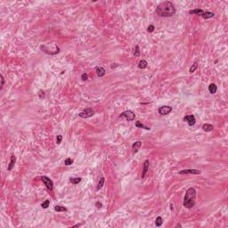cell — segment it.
<instances>
[{"label": "cell", "instance_id": "obj_32", "mask_svg": "<svg viewBox=\"0 0 228 228\" xmlns=\"http://www.w3.org/2000/svg\"><path fill=\"white\" fill-rule=\"evenodd\" d=\"M96 206L98 208V209H100V208H102V206H103V204L100 202V201H96Z\"/></svg>", "mask_w": 228, "mask_h": 228}, {"label": "cell", "instance_id": "obj_35", "mask_svg": "<svg viewBox=\"0 0 228 228\" xmlns=\"http://www.w3.org/2000/svg\"><path fill=\"white\" fill-rule=\"evenodd\" d=\"M116 66H118V64H117V63H116V65H111V68L113 69L114 67H116Z\"/></svg>", "mask_w": 228, "mask_h": 228}, {"label": "cell", "instance_id": "obj_33", "mask_svg": "<svg viewBox=\"0 0 228 228\" xmlns=\"http://www.w3.org/2000/svg\"><path fill=\"white\" fill-rule=\"evenodd\" d=\"M81 225H82L81 224H74L72 227H78V226H81Z\"/></svg>", "mask_w": 228, "mask_h": 228}, {"label": "cell", "instance_id": "obj_30", "mask_svg": "<svg viewBox=\"0 0 228 228\" xmlns=\"http://www.w3.org/2000/svg\"><path fill=\"white\" fill-rule=\"evenodd\" d=\"M38 97H39L40 99H43L45 97V94L42 90H39V92H38Z\"/></svg>", "mask_w": 228, "mask_h": 228}, {"label": "cell", "instance_id": "obj_5", "mask_svg": "<svg viewBox=\"0 0 228 228\" xmlns=\"http://www.w3.org/2000/svg\"><path fill=\"white\" fill-rule=\"evenodd\" d=\"M40 178L49 191H52V190L54 189V182H53L49 177H46V176H42Z\"/></svg>", "mask_w": 228, "mask_h": 228}, {"label": "cell", "instance_id": "obj_8", "mask_svg": "<svg viewBox=\"0 0 228 228\" xmlns=\"http://www.w3.org/2000/svg\"><path fill=\"white\" fill-rule=\"evenodd\" d=\"M201 173V170L199 169H184L178 172V174L180 175H184V174H190V175H200Z\"/></svg>", "mask_w": 228, "mask_h": 228}, {"label": "cell", "instance_id": "obj_27", "mask_svg": "<svg viewBox=\"0 0 228 228\" xmlns=\"http://www.w3.org/2000/svg\"><path fill=\"white\" fill-rule=\"evenodd\" d=\"M154 29H155L154 25H152V24H151V25H149V26H148V28H147V31H148V32H149V33H151V32H153V31H154Z\"/></svg>", "mask_w": 228, "mask_h": 228}, {"label": "cell", "instance_id": "obj_22", "mask_svg": "<svg viewBox=\"0 0 228 228\" xmlns=\"http://www.w3.org/2000/svg\"><path fill=\"white\" fill-rule=\"evenodd\" d=\"M162 224H163V219H162L161 217H158L157 218H156V220H155V224H156V226H158V227H160V226H161Z\"/></svg>", "mask_w": 228, "mask_h": 228}, {"label": "cell", "instance_id": "obj_10", "mask_svg": "<svg viewBox=\"0 0 228 228\" xmlns=\"http://www.w3.org/2000/svg\"><path fill=\"white\" fill-rule=\"evenodd\" d=\"M149 166H150V161L149 160H145L144 162V167H143V173H142V178L145 177V175L148 172V169H149Z\"/></svg>", "mask_w": 228, "mask_h": 228}, {"label": "cell", "instance_id": "obj_31", "mask_svg": "<svg viewBox=\"0 0 228 228\" xmlns=\"http://www.w3.org/2000/svg\"><path fill=\"white\" fill-rule=\"evenodd\" d=\"M0 77H1V86H0V89H2L3 88V86H4V83H5V78H4V77H3V75H1Z\"/></svg>", "mask_w": 228, "mask_h": 228}, {"label": "cell", "instance_id": "obj_19", "mask_svg": "<svg viewBox=\"0 0 228 228\" xmlns=\"http://www.w3.org/2000/svg\"><path fill=\"white\" fill-rule=\"evenodd\" d=\"M81 180H82L81 177H71V178H70V182L73 184H78V183H80Z\"/></svg>", "mask_w": 228, "mask_h": 228}, {"label": "cell", "instance_id": "obj_2", "mask_svg": "<svg viewBox=\"0 0 228 228\" xmlns=\"http://www.w3.org/2000/svg\"><path fill=\"white\" fill-rule=\"evenodd\" d=\"M195 197H196V190L193 187H190L188 189L184 198V207L187 209H192L195 205Z\"/></svg>", "mask_w": 228, "mask_h": 228}, {"label": "cell", "instance_id": "obj_16", "mask_svg": "<svg viewBox=\"0 0 228 228\" xmlns=\"http://www.w3.org/2000/svg\"><path fill=\"white\" fill-rule=\"evenodd\" d=\"M203 10L202 9H194V10H190L189 11V14H197V15H200V16H201V14H203Z\"/></svg>", "mask_w": 228, "mask_h": 228}, {"label": "cell", "instance_id": "obj_11", "mask_svg": "<svg viewBox=\"0 0 228 228\" xmlns=\"http://www.w3.org/2000/svg\"><path fill=\"white\" fill-rule=\"evenodd\" d=\"M95 70H96V75H97L99 78H102L105 75V70H104V68H103V67L96 66Z\"/></svg>", "mask_w": 228, "mask_h": 228}, {"label": "cell", "instance_id": "obj_18", "mask_svg": "<svg viewBox=\"0 0 228 228\" xmlns=\"http://www.w3.org/2000/svg\"><path fill=\"white\" fill-rule=\"evenodd\" d=\"M136 128H139L145 129V130H151V128H150L149 127H146L145 125L142 124V123H141L140 121H136Z\"/></svg>", "mask_w": 228, "mask_h": 228}, {"label": "cell", "instance_id": "obj_7", "mask_svg": "<svg viewBox=\"0 0 228 228\" xmlns=\"http://www.w3.org/2000/svg\"><path fill=\"white\" fill-rule=\"evenodd\" d=\"M184 120L187 122L188 125L190 126V127L194 126L195 123H196V119H195L194 115H186V116H184Z\"/></svg>", "mask_w": 228, "mask_h": 228}, {"label": "cell", "instance_id": "obj_24", "mask_svg": "<svg viewBox=\"0 0 228 228\" xmlns=\"http://www.w3.org/2000/svg\"><path fill=\"white\" fill-rule=\"evenodd\" d=\"M198 68V63H194L192 65L191 67H190V69H189V71L191 72V73H192V72H194L195 70H196V69Z\"/></svg>", "mask_w": 228, "mask_h": 228}, {"label": "cell", "instance_id": "obj_21", "mask_svg": "<svg viewBox=\"0 0 228 228\" xmlns=\"http://www.w3.org/2000/svg\"><path fill=\"white\" fill-rule=\"evenodd\" d=\"M103 184H104V177H101L99 182H98V184L96 186V191H99L100 189L103 186Z\"/></svg>", "mask_w": 228, "mask_h": 228}, {"label": "cell", "instance_id": "obj_6", "mask_svg": "<svg viewBox=\"0 0 228 228\" xmlns=\"http://www.w3.org/2000/svg\"><path fill=\"white\" fill-rule=\"evenodd\" d=\"M173 110V108L171 106H169V105H165V106H161L158 109L159 113L160 115H168Z\"/></svg>", "mask_w": 228, "mask_h": 228}, {"label": "cell", "instance_id": "obj_29", "mask_svg": "<svg viewBox=\"0 0 228 228\" xmlns=\"http://www.w3.org/2000/svg\"><path fill=\"white\" fill-rule=\"evenodd\" d=\"M81 78H82V80H87L88 79V75L86 73V72H84V73L81 75Z\"/></svg>", "mask_w": 228, "mask_h": 228}, {"label": "cell", "instance_id": "obj_28", "mask_svg": "<svg viewBox=\"0 0 228 228\" xmlns=\"http://www.w3.org/2000/svg\"><path fill=\"white\" fill-rule=\"evenodd\" d=\"M62 141H63V136H62V135H58L57 137H56V143H57V144H61Z\"/></svg>", "mask_w": 228, "mask_h": 228}, {"label": "cell", "instance_id": "obj_17", "mask_svg": "<svg viewBox=\"0 0 228 228\" xmlns=\"http://www.w3.org/2000/svg\"><path fill=\"white\" fill-rule=\"evenodd\" d=\"M148 66V63L145 60H141L138 63V68L139 69H145Z\"/></svg>", "mask_w": 228, "mask_h": 228}, {"label": "cell", "instance_id": "obj_26", "mask_svg": "<svg viewBox=\"0 0 228 228\" xmlns=\"http://www.w3.org/2000/svg\"><path fill=\"white\" fill-rule=\"evenodd\" d=\"M73 163V160L71 158H67L65 160H64V164L66 166H70V165H71Z\"/></svg>", "mask_w": 228, "mask_h": 228}, {"label": "cell", "instance_id": "obj_3", "mask_svg": "<svg viewBox=\"0 0 228 228\" xmlns=\"http://www.w3.org/2000/svg\"><path fill=\"white\" fill-rule=\"evenodd\" d=\"M119 117H120V118H126V119L128 120V121H133V120L136 119V114L134 113L132 110H128L123 111V112L119 115Z\"/></svg>", "mask_w": 228, "mask_h": 228}, {"label": "cell", "instance_id": "obj_20", "mask_svg": "<svg viewBox=\"0 0 228 228\" xmlns=\"http://www.w3.org/2000/svg\"><path fill=\"white\" fill-rule=\"evenodd\" d=\"M55 210L57 212H64L67 211V209L64 206H61V205H56L55 207Z\"/></svg>", "mask_w": 228, "mask_h": 228}, {"label": "cell", "instance_id": "obj_4", "mask_svg": "<svg viewBox=\"0 0 228 228\" xmlns=\"http://www.w3.org/2000/svg\"><path fill=\"white\" fill-rule=\"evenodd\" d=\"M94 114H95V111H94V110H93L92 108H87V109H85L83 111L79 112L78 116H79L80 118L87 119L94 116Z\"/></svg>", "mask_w": 228, "mask_h": 228}, {"label": "cell", "instance_id": "obj_15", "mask_svg": "<svg viewBox=\"0 0 228 228\" xmlns=\"http://www.w3.org/2000/svg\"><path fill=\"white\" fill-rule=\"evenodd\" d=\"M215 16V14L214 13H211V12H203V14H201V17L204 19H210V18H213Z\"/></svg>", "mask_w": 228, "mask_h": 228}, {"label": "cell", "instance_id": "obj_36", "mask_svg": "<svg viewBox=\"0 0 228 228\" xmlns=\"http://www.w3.org/2000/svg\"><path fill=\"white\" fill-rule=\"evenodd\" d=\"M170 209L173 210V205H172V204H170Z\"/></svg>", "mask_w": 228, "mask_h": 228}, {"label": "cell", "instance_id": "obj_13", "mask_svg": "<svg viewBox=\"0 0 228 228\" xmlns=\"http://www.w3.org/2000/svg\"><path fill=\"white\" fill-rule=\"evenodd\" d=\"M214 128L213 125H211V124H208V123H206V124H203L202 125V129L203 131H205V132H210V131H212Z\"/></svg>", "mask_w": 228, "mask_h": 228}, {"label": "cell", "instance_id": "obj_14", "mask_svg": "<svg viewBox=\"0 0 228 228\" xmlns=\"http://www.w3.org/2000/svg\"><path fill=\"white\" fill-rule=\"evenodd\" d=\"M209 91H210V94H212V95H214L215 93H217V87L216 84H214V83H211V84L209 86Z\"/></svg>", "mask_w": 228, "mask_h": 228}, {"label": "cell", "instance_id": "obj_1", "mask_svg": "<svg viewBox=\"0 0 228 228\" xmlns=\"http://www.w3.org/2000/svg\"><path fill=\"white\" fill-rule=\"evenodd\" d=\"M156 14L160 17H171L176 14V7L172 2H161L156 8Z\"/></svg>", "mask_w": 228, "mask_h": 228}, {"label": "cell", "instance_id": "obj_34", "mask_svg": "<svg viewBox=\"0 0 228 228\" xmlns=\"http://www.w3.org/2000/svg\"><path fill=\"white\" fill-rule=\"evenodd\" d=\"M176 227H182V224H177V225H176Z\"/></svg>", "mask_w": 228, "mask_h": 228}, {"label": "cell", "instance_id": "obj_12", "mask_svg": "<svg viewBox=\"0 0 228 228\" xmlns=\"http://www.w3.org/2000/svg\"><path fill=\"white\" fill-rule=\"evenodd\" d=\"M15 162H16V157H15V156H14V154H12L11 159H10V163H9V165H8V168H7V170H8V171H11L12 169L14 168Z\"/></svg>", "mask_w": 228, "mask_h": 228}, {"label": "cell", "instance_id": "obj_9", "mask_svg": "<svg viewBox=\"0 0 228 228\" xmlns=\"http://www.w3.org/2000/svg\"><path fill=\"white\" fill-rule=\"evenodd\" d=\"M142 146V142L141 141H136V143L132 144V152L133 154H136L137 151H139L140 147Z\"/></svg>", "mask_w": 228, "mask_h": 228}, {"label": "cell", "instance_id": "obj_25", "mask_svg": "<svg viewBox=\"0 0 228 228\" xmlns=\"http://www.w3.org/2000/svg\"><path fill=\"white\" fill-rule=\"evenodd\" d=\"M49 204H50V201H49V200H46V201H45L44 202L41 204V207H42L43 209H47L48 207H49Z\"/></svg>", "mask_w": 228, "mask_h": 228}, {"label": "cell", "instance_id": "obj_23", "mask_svg": "<svg viewBox=\"0 0 228 228\" xmlns=\"http://www.w3.org/2000/svg\"><path fill=\"white\" fill-rule=\"evenodd\" d=\"M133 55H134V56H135V57H139V56H140V48H139V46H138V45H136V46L135 50H134V53H133Z\"/></svg>", "mask_w": 228, "mask_h": 228}]
</instances>
